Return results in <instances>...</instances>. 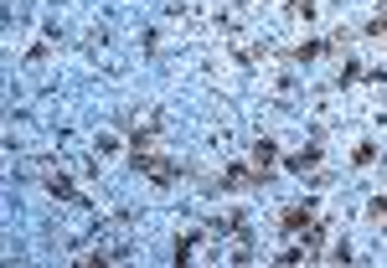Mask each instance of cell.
Segmentation results:
<instances>
[{
	"label": "cell",
	"mask_w": 387,
	"mask_h": 268,
	"mask_svg": "<svg viewBox=\"0 0 387 268\" xmlns=\"http://www.w3.org/2000/svg\"><path fill=\"white\" fill-rule=\"evenodd\" d=\"M367 217H372V222H387V196H372V201H367Z\"/></svg>",
	"instance_id": "9c48e42d"
},
{
	"label": "cell",
	"mask_w": 387,
	"mask_h": 268,
	"mask_svg": "<svg viewBox=\"0 0 387 268\" xmlns=\"http://www.w3.org/2000/svg\"><path fill=\"white\" fill-rule=\"evenodd\" d=\"M279 222H284V232H310V227H315V201H299V207H290Z\"/></svg>",
	"instance_id": "6da1fadb"
},
{
	"label": "cell",
	"mask_w": 387,
	"mask_h": 268,
	"mask_svg": "<svg viewBox=\"0 0 387 268\" xmlns=\"http://www.w3.org/2000/svg\"><path fill=\"white\" fill-rule=\"evenodd\" d=\"M321 52H331V42H299V47H290V57H294V62H315Z\"/></svg>",
	"instance_id": "5b68a950"
},
{
	"label": "cell",
	"mask_w": 387,
	"mask_h": 268,
	"mask_svg": "<svg viewBox=\"0 0 387 268\" xmlns=\"http://www.w3.org/2000/svg\"><path fill=\"white\" fill-rule=\"evenodd\" d=\"M47 191H52V196H67V201H78V191H73V181H67V176H47Z\"/></svg>",
	"instance_id": "52a82bcc"
},
{
	"label": "cell",
	"mask_w": 387,
	"mask_h": 268,
	"mask_svg": "<svg viewBox=\"0 0 387 268\" xmlns=\"http://www.w3.org/2000/svg\"><path fill=\"white\" fill-rule=\"evenodd\" d=\"M362 31H367V37H372V42L382 47V52H387V11H382V16H372V21H367Z\"/></svg>",
	"instance_id": "8992f818"
},
{
	"label": "cell",
	"mask_w": 387,
	"mask_h": 268,
	"mask_svg": "<svg viewBox=\"0 0 387 268\" xmlns=\"http://www.w3.org/2000/svg\"><path fill=\"white\" fill-rule=\"evenodd\" d=\"M351 160H357V165H372V160H377V150H372V145H357V155H351Z\"/></svg>",
	"instance_id": "7c38bea8"
},
{
	"label": "cell",
	"mask_w": 387,
	"mask_h": 268,
	"mask_svg": "<svg viewBox=\"0 0 387 268\" xmlns=\"http://www.w3.org/2000/svg\"><path fill=\"white\" fill-rule=\"evenodd\" d=\"M284 165H290V171H294V176H310V171H315V165H321V145H305V150H294V155H290V160H284Z\"/></svg>",
	"instance_id": "3957f363"
},
{
	"label": "cell",
	"mask_w": 387,
	"mask_h": 268,
	"mask_svg": "<svg viewBox=\"0 0 387 268\" xmlns=\"http://www.w3.org/2000/svg\"><path fill=\"white\" fill-rule=\"evenodd\" d=\"M290 16L294 21H315V0H290Z\"/></svg>",
	"instance_id": "ba28073f"
},
{
	"label": "cell",
	"mask_w": 387,
	"mask_h": 268,
	"mask_svg": "<svg viewBox=\"0 0 387 268\" xmlns=\"http://www.w3.org/2000/svg\"><path fill=\"white\" fill-rule=\"evenodd\" d=\"M357 78H362V67H357V62H341V73H335V83L346 88V83H357Z\"/></svg>",
	"instance_id": "30bf717a"
},
{
	"label": "cell",
	"mask_w": 387,
	"mask_h": 268,
	"mask_svg": "<svg viewBox=\"0 0 387 268\" xmlns=\"http://www.w3.org/2000/svg\"><path fill=\"white\" fill-rule=\"evenodd\" d=\"M274 160H279L274 140H258V145H254V171H258V176H268V171H274Z\"/></svg>",
	"instance_id": "277c9868"
},
{
	"label": "cell",
	"mask_w": 387,
	"mask_h": 268,
	"mask_svg": "<svg viewBox=\"0 0 387 268\" xmlns=\"http://www.w3.org/2000/svg\"><path fill=\"white\" fill-rule=\"evenodd\" d=\"M254 181H263V176L248 171V165H232V171L217 176V186H222V191H243V186H254Z\"/></svg>",
	"instance_id": "7a4b0ae2"
},
{
	"label": "cell",
	"mask_w": 387,
	"mask_h": 268,
	"mask_svg": "<svg viewBox=\"0 0 387 268\" xmlns=\"http://www.w3.org/2000/svg\"><path fill=\"white\" fill-rule=\"evenodd\" d=\"M196 243H201L196 232H191V238H181V243H176V263H181V258H191V253H196Z\"/></svg>",
	"instance_id": "8fae6325"
}]
</instances>
